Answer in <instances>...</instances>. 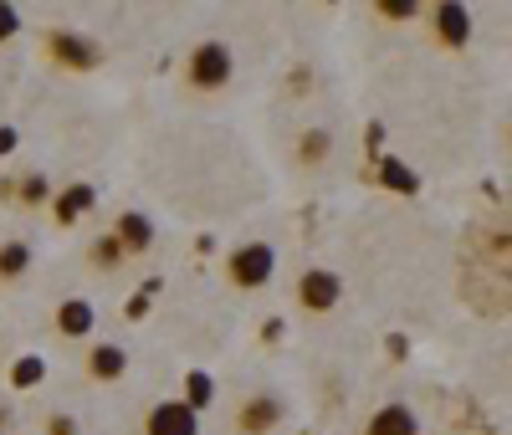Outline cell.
Wrapping results in <instances>:
<instances>
[{
  "mask_svg": "<svg viewBox=\"0 0 512 435\" xmlns=\"http://www.w3.org/2000/svg\"><path fill=\"white\" fill-rule=\"evenodd\" d=\"M231 72H236V57H231L226 41H200V47L190 52V62H185V77H190V87H200V93L226 87Z\"/></svg>",
  "mask_w": 512,
  "mask_h": 435,
  "instance_id": "cell-1",
  "label": "cell"
},
{
  "mask_svg": "<svg viewBox=\"0 0 512 435\" xmlns=\"http://www.w3.org/2000/svg\"><path fill=\"white\" fill-rule=\"evenodd\" d=\"M226 272H231V282L236 287H267L272 282V272H277V251L267 246V241H246V246H236L231 251V261H226Z\"/></svg>",
  "mask_w": 512,
  "mask_h": 435,
  "instance_id": "cell-2",
  "label": "cell"
},
{
  "mask_svg": "<svg viewBox=\"0 0 512 435\" xmlns=\"http://www.w3.org/2000/svg\"><path fill=\"white\" fill-rule=\"evenodd\" d=\"M47 52H52V62L67 67V72H93V67H103V47H98L93 36H82V31H52V36H47Z\"/></svg>",
  "mask_w": 512,
  "mask_h": 435,
  "instance_id": "cell-3",
  "label": "cell"
},
{
  "mask_svg": "<svg viewBox=\"0 0 512 435\" xmlns=\"http://www.w3.org/2000/svg\"><path fill=\"white\" fill-rule=\"evenodd\" d=\"M338 297H344V282H338V272L313 267V272L297 277V302H303L308 313H333V308H338Z\"/></svg>",
  "mask_w": 512,
  "mask_h": 435,
  "instance_id": "cell-4",
  "label": "cell"
},
{
  "mask_svg": "<svg viewBox=\"0 0 512 435\" xmlns=\"http://www.w3.org/2000/svg\"><path fill=\"white\" fill-rule=\"evenodd\" d=\"M144 435H200V415H195L185 400H164V405L149 410Z\"/></svg>",
  "mask_w": 512,
  "mask_h": 435,
  "instance_id": "cell-5",
  "label": "cell"
},
{
  "mask_svg": "<svg viewBox=\"0 0 512 435\" xmlns=\"http://www.w3.org/2000/svg\"><path fill=\"white\" fill-rule=\"evenodd\" d=\"M431 26H436V36L446 41V47H466V41H472V11H466L461 0H441V6L431 11Z\"/></svg>",
  "mask_w": 512,
  "mask_h": 435,
  "instance_id": "cell-6",
  "label": "cell"
},
{
  "mask_svg": "<svg viewBox=\"0 0 512 435\" xmlns=\"http://www.w3.org/2000/svg\"><path fill=\"white\" fill-rule=\"evenodd\" d=\"M364 435H420V420L410 405H379L369 415V430Z\"/></svg>",
  "mask_w": 512,
  "mask_h": 435,
  "instance_id": "cell-7",
  "label": "cell"
},
{
  "mask_svg": "<svg viewBox=\"0 0 512 435\" xmlns=\"http://www.w3.org/2000/svg\"><path fill=\"white\" fill-rule=\"evenodd\" d=\"M93 323H98V313H93V302H88V297H67L62 308H57V328H62V338H88Z\"/></svg>",
  "mask_w": 512,
  "mask_h": 435,
  "instance_id": "cell-8",
  "label": "cell"
},
{
  "mask_svg": "<svg viewBox=\"0 0 512 435\" xmlns=\"http://www.w3.org/2000/svg\"><path fill=\"white\" fill-rule=\"evenodd\" d=\"M277 420H282V400H272V395H251L246 410H241V435H267Z\"/></svg>",
  "mask_w": 512,
  "mask_h": 435,
  "instance_id": "cell-9",
  "label": "cell"
},
{
  "mask_svg": "<svg viewBox=\"0 0 512 435\" xmlns=\"http://www.w3.org/2000/svg\"><path fill=\"white\" fill-rule=\"evenodd\" d=\"M93 205H98V190H93V185H67V190L52 200V215H57L62 226H72V221H82Z\"/></svg>",
  "mask_w": 512,
  "mask_h": 435,
  "instance_id": "cell-10",
  "label": "cell"
},
{
  "mask_svg": "<svg viewBox=\"0 0 512 435\" xmlns=\"http://www.w3.org/2000/svg\"><path fill=\"white\" fill-rule=\"evenodd\" d=\"M118 246H123V251H149V246H154V226H149V215H139V210L118 215Z\"/></svg>",
  "mask_w": 512,
  "mask_h": 435,
  "instance_id": "cell-11",
  "label": "cell"
},
{
  "mask_svg": "<svg viewBox=\"0 0 512 435\" xmlns=\"http://www.w3.org/2000/svg\"><path fill=\"white\" fill-rule=\"evenodd\" d=\"M379 180H384V190H395V195H420V174L410 164H400L395 154L379 159Z\"/></svg>",
  "mask_w": 512,
  "mask_h": 435,
  "instance_id": "cell-12",
  "label": "cell"
},
{
  "mask_svg": "<svg viewBox=\"0 0 512 435\" xmlns=\"http://www.w3.org/2000/svg\"><path fill=\"white\" fill-rule=\"evenodd\" d=\"M123 369H128V348H118V343H98L88 354V374L93 379H118Z\"/></svg>",
  "mask_w": 512,
  "mask_h": 435,
  "instance_id": "cell-13",
  "label": "cell"
},
{
  "mask_svg": "<svg viewBox=\"0 0 512 435\" xmlns=\"http://www.w3.org/2000/svg\"><path fill=\"white\" fill-rule=\"evenodd\" d=\"M210 400H216V379H210L205 369H190V374H185V405L200 415Z\"/></svg>",
  "mask_w": 512,
  "mask_h": 435,
  "instance_id": "cell-14",
  "label": "cell"
},
{
  "mask_svg": "<svg viewBox=\"0 0 512 435\" xmlns=\"http://www.w3.org/2000/svg\"><path fill=\"white\" fill-rule=\"evenodd\" d=\"M31 267V246L26 241H6L0 246V282H16Z\"/></svg>",
  "mask_w": 512,
  "mask_h": 435,
  "instance_id": "cell-15",
  "label": "cell"
},
{
  "mask_svg": "<svg viewBox=\"0 0 512 435\" xmlns=\"http://www.w3.org/2000/svg\"><path fill=\"white\" fill-rule=\"evenodd\" d=\"M41 379H47V359H36V354H21V359L11 364V384H16V389H36Z\"/></svg>",
  "mask_w": 512,
  "mask_h": 435,
  "instance_id": "cell-16",
  "label": "cell"
},
{
  "mask_svg": "<svg viewBox=\"0 0 512 435\" xmlns=\"http://www.w3.org/2000/svg\"><path fill=\"white\" fill-rule=\"evenodd\" d=\"M11 190H21V200H26V205H41V200L52 195L47 174H26V180H21V185H11Z\"/></svg>",
  "mask_w": 512,
  "mask_h": 435,
  "instance_id": "cell-17",
  "label": "cell"
},
{
  "mask_svg": "<svg viewBox=\"0 0 512 435\" xmlns=\"http://www.w3.org/2000/svg\"><path fill=\"white\" fill-rule=\"evenodd\" d=\"M379 16L384 21H410V16H420V6L415 0H379Z\"/></svg>",
  "mask_w": 512,
  "mask_h": 435,
  "instance_id": "cell-18",
  "label": "cell"
},
{
  "mask_svg": "<svg viewBox=\"0 0 512 435\" xmlns=\"http://www.w3.org/2000/svg\"><path fill=\"white\" fill-rule=\"evenodd\" d=\"M123 256V246H118V236H103L98 246H93V261H98V267H113V261Z\"/></svg>",
  "mask_w": 512,
  "mask_h": 435,
  "instance_id": "cell-19",
  "label": "cell"
},
{
  "mask_svg": "<svg viewBox=\"0 0 512 435\" xmlns=\"http://www.w3.org/2000/svg\"><path fill=\"white\" fill-rule=\"evenodd\" d=\"M323 154H328V134H323V128H313V134H303V159H313V164H318Z\"/></svg>",
  "mask_w": 512,
  "mask_h": 435,
  "instance_id": "cell-20",
  "label": "cell"
},
{
  "mask_svg": "<svg viewBox=\"0 0 512 435\" xmlns=\"http://www.w3.org/2000/svg\"><path fill=\"white\" fill-rule=\"evenodd\" d=\"M21 31V11L16 6H6V0H0V41H11Z\"/></svg>",
  "mask_w": 512,
  "mask_h": 435,
  "instance_id": "cell-21",
  "label": "cell"
},
{
  "mask_svg": "<svg viewBox=\"0 0 512 435\" xmlns=\"http://www.w3.org/2000/svg\"><path fill=\"white\" fill-rule=\"evenodd\" d=\"M16 149H21V134H16L11 123H0V159H6V154H16Z\"/></svg>",
  "mask_w": 512,
  "mask_h": 435,
  "instance_id": "cell-22",
  "label": "cell"
},
{
  "mask_svg": "<svg viewBox=\"0 0 512 435\" xmlns=\"http://www.w3.org/2000/svg\"><path fill=\"white\" fill-rule=\"evenodd\" d=\"M144 313H149V292H134V297H128V313H123V318H134V323H139Z\"/></svg>",
  "mask_w": 512,
  "mask_h": 435,
  "instance_id": "cell-23",
  "label": "cell"
},
{
  "mask_svg": "<svg viewBox=\"0 0 512 435\" xmlns=\"http://www.w3.org/2000/svg\"><path fill=\"white\" fill-rule=\"evenodd\" d=\"M47 435H77L72 415H52V420H47Z\"/></svg>",
  "mask_w": 512,
  "mask_h": 435,
  "instance_id": "cell-24",
  "label": "cell"
},
{
  "mask_svg": "<svg viewBox=\"0 0 512 435\" xmlns=\"http://www.w3.org/2000/svg\"><path fill=\"white\" fill-rule=\"evenodd\" d=\"M0 430H6V410H0Z\"/></svg>",
  "mask_w": 512,
  "mask_h": 435,
  "instance_id": "cell-25",
  "label": "cell"
}]
</instances>
